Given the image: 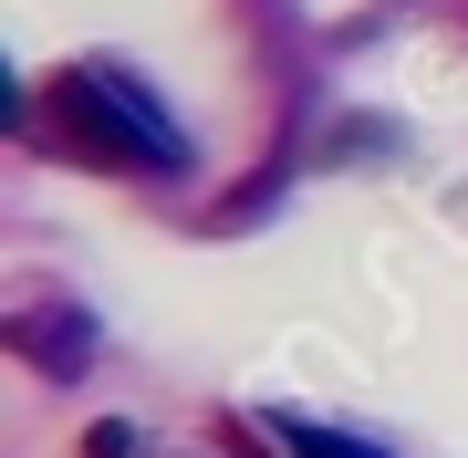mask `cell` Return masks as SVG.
<instances>
[{
  "label": "cell",
  "mask_w": 468,
  "mask_h": 458,
  "mask_svg": "<svg viewBox=\"0 0 468 458\" xmlns=\"http://www.w3.org/2000/svg\"><path fill=\"white\" fill-rule=\"evenodd\" d=\"M52 115H63V146L84 156V167H115V177L187 167L177 115H167L146 84H135V73H115V63H73V73H52Z\"/></svg>",
  "instance_id": "1"
},
{
  "label": "cell",
  "mask_w": 468,
  "mask_h": 458,
  "mask_svg": "<svg viewBox=\"0 0 468 458\" xmlns=\"http://www.w3.org/2000/svg\"><path fill=\"white\" fill-rule=\"evenodd\" d=\"M11 344H21V365H42V375H84L94 365V313H73V303L11 313Z\"/></svg>",
  "instance_id": "2"
},
{
  "label": "cell",
  "mask_w": 468,
  "mask_h": 458,
  "mask_svg": "<svg viewBox=\"0 0 468 458\" xmlns=\"http://www.w3.org/2000/svg\"><path fill=\"white\" fill-rule=\"evenodd\" d=\"M282 448H292V458H385L375 438H344V427H302V417H282Z\"/></svg>",
  "instance_id": "3"
},
{
  "label": "cell",
  "mask_w": 468,
  "mask_h": 458,
  "mask_svg": "<svg viewBox=\"0 0 468 458\" xmlns=\"http://www.w3.org/2000/svg\"><path fill=\"white\" fill-rule=\"evenodd\" d=\"M94 458H135V438L125 427H94Z\"/></svg>",
  "instance_id": "4"
}]
</instances>
